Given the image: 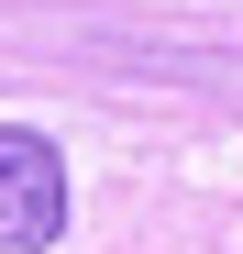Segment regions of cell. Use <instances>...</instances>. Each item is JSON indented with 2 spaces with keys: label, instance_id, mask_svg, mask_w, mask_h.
Here are the masks:
<instances>
[{
  "label": "cell",
  "instance_id": "cell-1",
  "mask_svg": "<svg viewBox=\"0 0 243 254\" xmlns=\"http://www.w3.org/2000/svg\"><path fill=\"white\" fill-rule=\"evenodd\" d=\"M66 243V155L33 122H0V254H56Z\"/></svg>",
  "mask_w": 243,
  "mask_h": 254
}]
</instances>
